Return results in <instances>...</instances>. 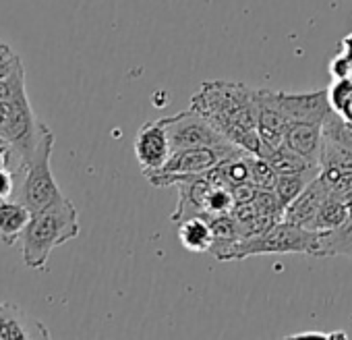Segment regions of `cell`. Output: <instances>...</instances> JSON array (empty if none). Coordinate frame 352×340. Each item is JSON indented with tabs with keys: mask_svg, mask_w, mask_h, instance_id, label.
Segmentation results:
<instances>
[{
	"mask_svg": "<svg viewBox=\"0 0 352 340\" xmlns=\"http://www.w3.org/2000/svg\"><path fill=\"white\" fill-rule=\"evenodd\" d=\"M48 330L13 303H0V340L48 338Z\"/></svg>",
	"mask_w": 352,
	"mask_h": 340,
	"instance_id": "cell-11",
	"label": "cell"
},
{
	"mask_svg": "<svg viewBox=\"0 0 352 340\" xmlns=\"http://www.w3.org/2000/svg\"><path fill=\"white\" fill-rule=\"evenodd\" d=\"M13 156H15V151H13L11 143L0 137V170H3V168H9Z\"/></svg>",
	"mask_w": 352,
	"mask_h": 340,
	"instance_id": "cell-24",
	"label": "cell"
},
{
	"mask_svg": "<svg viewBox=\"0 0 352 340\" xmlns=\"http://www.w3.org/2000/svg\"><path fill=\"white\" fill-rule=\"evenodd\" d=\"M288 149L305 156L311 162L321 160L323 149V125L319 123H307V120H294L288 123L284 133V143Z\"/></svg>",
	"mask_w": 352,
	"mask_h": 340,
	"instance_id": "cell-12",
	"label": "cell"
},
{
	"mask_svg": "<svg viewBox=\"0 0 352 340\" xmlns=\"http://www.w3.org/2000/svg\"><path fill=\"white\" fill-rule=\"evenodd\" d=\"M265 160L274 166V170L278 175H294V173H305V170H315L321 168V164L307 160L305 156L288 149L286 145H280L276 149H272Z\"/></svg>",
	"mask_w": 352,
	"mask_h": 340,
	"instance_id": "cell-17",
	"label": "cell"
},
{
	"mask_svg": "<svg viewBox=\"0 0 352 340\" xmlns=\"http://www.w3.org/2000/svg\"><path fill=\"white\" fill-rule=\"evenodd\" d=\"M288 127V118L284 114V108L280 104L278 92L272 89H259V123L257 133L263 141V156L265 158L272 149L280 147L284 143V133Z\"/></svg>",
	"mask_w": 352,
	"mask_h": 340,
	"instance_id": "cell-9",
	"label": "cell"
},
{
	"mask_svg": "<svg viewBox=\"0 0 352 340\" xmlns=\"http://www.w3.org/2000/svg\"><path fill=\"white\" fill-rule=\"evenodd\" d=\"M79 235L77 208L67 200H58L52 206L32 212L30 224L21 237L23 264L32 270H46L50 253Z\"/></svg>",
	"mask_w": 352,
	"mask_h": 340,
	"instance_id": "cell-1",
	"label": "cell"
},
{
	"mask_svg": "<svg viewBox=\"0 0 352 340\" xmlns=\"http://www.w3.org/2000/svg\"><path fill=\"white\" fill-rule=\"evenodd\" d=\"M288 338H346V332H296V334H290Z\"/></svg>",
	"mask_w": 352,
	"mask_h": 340,
	"instance_id": "cell-23",
	"label": "cell"
},
{
	"mask_svg": "<svg viewBox=\"0 0 352 340\" xmlns=\"http://www.w3.org/2000/svg\"><path fill=\"white\" fill-rule=\"evenodd\" d=\"M179 241L191 253H210L214 233L206 216H195L179 224Z\"/></svg>",
	"mask_w": 352,
	"mask_h": 340,
	"instance_id": "cell-14",
	"label": "cell"
},
{
	"mask_svg": "<svg viewBox=\"0 0 352 340\" xmlns=\"http://www.w3.org/2000/svg\"><path fill=\"white\" fill-rule=\"evenodd\" d=\"M166 127H168V139L172 151L189 149V147L230 145V141L204 114H199L191 106L174 116H166Z\"/></svg>",
	"mask_w": 352,
	"mask_h": 340,
	"instance_id": "cell-5",
	"label": "cell"
},
{
	"mask_svg": "<svg viewBox=\"0 0 352 340\" xmlns=\"http://www.w3.org/2000/svg\"><path fill=\"white\" fill-rule=\"evenodd\" d=\"M280 104L288 123L307 120L323 125L327 114L331 112L327 89H311V92H278Z\"/></svg>",
	"mask_w": 352,
	"mask_h": 340,
	"instance_id": "cell-8",
	"label": "cell"
},
{
	"mask_svg": "<svg viewBox=\"0 0 352 340\" xmlns=\"http://www.w3.org/2000/svg\"><path fill=\"white\" fill-rule=\"evenodd\" d=\"M251 181L259 187V189H274L276 181H278V173L274 170V166L265 160L255 156L253 160V170H251Z\"/></svg>",
	"mask_w": 352,
	"mask_h": 340,
	"instance_id": "cell-20",
	"label": "cell"
},
{
	"mask_svg": "<svg viewBox=\"0 0 352 340\" xmlns=\"http://www.w3.org/2000/svg\"><path fill=\"white\" fill-rule=\"evenodd\" d=\"M52 149H54V133L46 123H42L40 139L34 147V153L17 166V191L15 200L25 204L32 212L44 210L54 202L63 200L54 175H52Z\"/></svg>",
	"mask_w": 352,
	"mask_h": 340,
	"instance_id": "cell-3",
	"label": "cell"
},
{
	"mask_svg": "<svg viewBox=\"0 0 352 340\" xmlns=\"http://www.w3.org/2000/svg\"><path fill=\"white\" fill-rule=\"evenodd\" d=\"M17 191V175L11 173L9 168L0 170V202L13 198Z\"/></svg>",
	"mask_w": 352,
	"mask_h": 340,
	"instance_id": "cell-22",
	"label": "cell"
},
{
	"mask_svg": "<svg viewBox=\"0 0 352 340\" xmlns=\"http://www.w3.org/2000/svg\"><path fill=\"white\" fill-rule=\"evenodd\" d=\"M340 198H342V202H344L348 214L352 216V191H348V193H344V195H340Z\"/></svg>",
	"mask_w": 352,
	"mask_h": 340,
	"instance_id": "cell-25",
	"label": "cell"
},
{
	"mask_svg": "<svg viewBox=\"0 0 352 340\" xmlns=\"http://www.w3.org/2000/svg\"><path fill=\"white\" fill-rule=\"evenodd\" d=\"M329 94V104L331 110L338 112L340 116H346L352 108V81L346 79H336V83L327 89Z\"/></svg>",
	"mask_w": 352,
	"mask_h": 340,
	"instance_id": "cell-19",
	"label": "cell"
},
{
	"mask_svg": "<svg viewBox=\"0 0 352 340\" xmlns=\"http://www.w3.org/2000/svg\"><path fill=\"white\" fill-rule=\"evenodd\" d=\"M342 118H344L346 123H350V125H352V108H350V112H348L346 116H342Z\"/></svg>",
	"mask_w": 352,
	"mask_h": 340,
	"instance_id": "cell-26",
	"label": "cell"
},
{
	"mask_svg": "<svg viewBox=\"0 0 352 340\" xmlns=\"http://www.w3.org/2000/svg\"><path fill=\"white\" fill-rule=\"evenodd\" d=\"M342 255L352 259V216L333 231L321 233L319 237V257Z\"/></svg>",
	"mask_w": 352,
	"mask_h": 340,
	"instance_id": "cell-15",
	"label": "cell"
},
{
	"mask_svg": "<svg viewBox=\"0 0 352 340\" xmlns=\"http://www.w3.org/2000/svg\"><path fill=\"white\" fill-rule=\"evenodd\" d=\"M30 218L32 210L19 200L9 198L0 202V239H3V243L13 247L23 237Z\"/></svg>",
	"mask_w": 352,
	"mask_h": 340,
	"instance_id": "cell-13",
	"label": "cell"
},
{
	"mask_svg": "<svg viewBox=\"0 0 352 340\" xmlns=\"http://www.w3.org/2000/svg\"><path fill=\"white\" fill-rule=\"evenodd\" d=\"M348 216H350V214H348V210H346L342 198L336 195V193H329L327 200L321 204L317 216L313 218L309 231H317V233L333 231V229H338L340 224H344V222L348 220Z\"/></svg>",
	"mask_w": 352,
	"mask_h": 340,
	"instance_id": "cell-16",
	"label": "cell"
},
{
	"mask_svg": "<svg viewBox=\"0 0 352 340\" xmlns=\"http://www.w3.org/2000/svg\"><path fill=\"white\" fill-rule=\"evenodd\" d=\"M236 145H218V147H189L172 151L170 160L149 177H187V175H206L208 170L216 168L222 160L236 153Z\"/></svg>",
	"mask_w": 352,
	"mask_h": 340,
	"instance_id": "cell-6",
	"label": "cell"
},
{
	"mask_svg": "<svg viewBox=\"0 0 352 340\" xmlns=\"http://www.w3.org/2000/svg\"><path fill=\"white\" fill-rule=\"evenodd\" d=\"M191 108L204 114L218 131L226 123L257 129L259 87H247L230 81H208L191 98Z\"/></svg>",
	"mask_w": 352,
	"mask_h": 340,
	"instance_id": "cell-2",
	"label": "cell"
},
{
	"mask_svg": "<svg viewBox=\"0 0 352 340\" xmlns=\"http://www.w3.org/2000/svg\"><path fill=\"white\" fill-rule=\"evenodd\" d=\"M19 69H23L21 59L9 44H0V81L13 77Z\"/></svg>",
	"mask_w": 352,
	"mask_h": 340,
	"instance_id": "cell-21",
	"label": "cell"
},
{
	"mask_svg": "<svg viewBox=\"0 0 352 340\" xmlns=\"http://www.w3.org/2000/svg\"><path fill=\"white\" fill-rule=\"evenodd\" d=\"M321 168H315V170H305V173H294V175H278V181L274 185V193L278 195L282 208L290 206L302 191L305 187L315 179L319 177Z\"/></svg>",
	"mask_w": 352,
	"mask_h": 340,
	"instance_id": "cell-18",
	"label": "cell"
},
{
	"mask_svg": "<svg viewBox=\"0 0 352 340\" xmlns=\"http://www.w3.org/2000/svg\"><path fill=\"white\" fill-rule=\"evenodd\" d=\"M329 193H331V187L321 179V175L315 177V179L305 187V191H302L290 206L284 208L282 220L309 229L311 222H313V218L317 216L321 204L327 200Z\"/></svg>",
	"mask_w": 352,
	"mask_h": 340,
	"instance_id": "cell-10",
	"label": "cell"
},
{
	"mask_svg": "<svg viewBox=\"0 0 352 340\" xmlns=\"http://www.w3.org/2000/svg\"><path fill=\"white\" fill-rule=\"evenodd\" d=\"M135 156L141 166V173L149 177L155 170H160L172 156V145L168 139L166 118L145 123L135 135Z\"/></svg>",
	"mask_w": 352,
	"mask_h": 340,
	"instance_id": "cell-7",
	"label": "cell"
},
{
	"mask_svg": "<svg viewBox=\"0 0 352 340\" xmlns=\"http://www.w3.org/2000/svg\"><path fill=\"white\" fill-rule=\"evenodd\" d=\"M319 237L321 233L317 231H309L305 226L280 220L259 237L241 239L230 251L228 262L245 259L251 255H263V253H298V255L302 253V255L319 257Z\"/></svg>",
	"mask_w": 352,
	"mask_h": 340,
	"instance_id": "cell-4",
	"label": "cell"
}]
</instances>
